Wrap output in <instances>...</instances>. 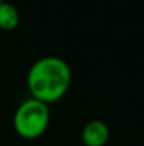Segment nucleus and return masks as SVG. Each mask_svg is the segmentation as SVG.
<instances>
[{"instance_id":"obj_1","label":"nucleus","mask_w":144,"mask_h":146,"mask_svg":"<svg viewBox=\"0 0 144 146\" xmlns=\"http://www.w3.org/2000/svg\"><path fill=\"white\" fill-rule=\"evenodd\" d=\"M71 81L72 72L68 62L54 55L37 60L27 74V87L33 98L47 105L65 97Z\"/></svg>"},{"instance_id":"obj_2","label":"nucleus","mask_w":144,"mask_h":146,"mask_svg":"<svg viewBox=\"0 0 144 146\" xmlns=\"http://www.w3.org/2000/svg\"><path fill=\"white\" fill-rule=\"evenodd\" d=\"M49 109L48 105L30 98L18 105L13 116V126L18 136L24 139H37L48 128Z\"/></svg>"},{"instance_id":"obj_3","label":"nucleus","mask_w":144,"mask_h":146,"mask_svg":"<svg viewBox=\"0 0 144 146\" xmlns=\"http://www.w3.org/2000/svg\"><path fill=\"white\" fill-rule=\"evenodd\" d=\"M110 131L103 121H91L82 131V142L85 146H105L109 141Z\"/></svg>"},{"instance_id":"obj_4","label":"nucleus","mask_w":144,"mask_h":146,"mask_svg":"<svg viewBox=\"0 0 144 146\" xmlns=\"http://www.w3.org/2000/svg\"><path fill=\"white\" fill-rule=\"evenodd\" d=\"M20 23V13L11 3H0V29L6 31L14 30Z\"/></svg>"},{"instance_id":"obj_5","label":"nucleus","mask_w":144,"mask_h":146,"mask_svg":"<svg viewBox=\"0 0 144 146\" xmlns=\"http://www.w3.org/2000/svg\"><path fill=\"white\" fill-rule=\"evenodd\" d=\"M3 1H4V0H0V3H3Z\"/></svg>"}]
</instances>
